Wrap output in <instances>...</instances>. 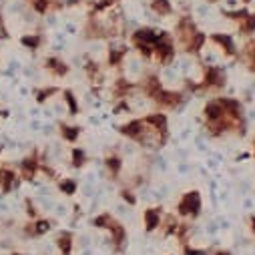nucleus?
Segmentation results:
<instances>
[{
	"mask_svg": "<svg viewBox=\"0 0 255 255\" xmlns=\"http://www.w3.org/2000/svg\"><path fill=\"white\" fill-rule=\"evenodd\" d=\"M199 85H201V95L207 93V95L219 97V93L227 85V73H225V69L219 67V65H205L203 67V77H201Z\"/></svg>",
	"mask_w": 255,
	"mask_h": 255,
	"instance_id": "obj_1",
	"label": "nucleus"
},
{
	"mask_svg": "<svg viewBox=\"0 0 255 255\" xmlns=\"http://www.w3.org/2000/svg\"><path fill=\"white\" fill-rule=\"evenodd\" d=\"M183 255H209V251L203 247H195L191 243H183Z\"/></svg>",
	"mask_w": 255,
	"mask_h": 255,
	"instance_id": "obj_29",
	"label": "nucleus"
},
{
	"mask_svg": "<svg viewBox=\"0 0 255 255\" xmlns=\"http://www.w3.org/2000/svg\"><path fill=\"white\" fill-rule=\"evenodd\" d=\"M241 2H243V4H249V2H253V0H241Z\"/></svg>",
	"mask_w": 255,
	"mask_h": 255,
	"instance_id": "obj_33",
	"label": "nucleus"
},
{
	"mask_svg": "<svg viewBox=\"0 0 255 255\" xmlns=\"http://www.w3.org/2000/svg\"><path fill=\"white\" fill-rule=\"evenodd\" d=\"M71 165L75 167V169H81V167H85L87 165V153L83 151V149H79V147H75L73 149V153H71Z\"/></svg>",
	"mask_w": 255,
	"mask_h": 255,
	"instance_id": "obj_26",
	"label": "nucleus"
},
{
	"mask_svg": "<svg viewBox=\"0 0 255 255\" xmlns=\"http://www.w3.org/2000/svg\"><path fill=\"white\" fill-rule=\"evenodd\" d=\"M249 229H251V233L255 235V215L249 217Z\"/></svg>",
	"mask_w": 255,
	"mask_h": 255,
	"instance_id": "obj_32",
	"label": "nucleus"
},
{
	"mask_svg": "<svg viewBox=\"0 0 255 255\" xmlns=\"http://www.w3.org/2000/svg\"><path fill=\"white\" fill-rule=\"evenodd\" d=\"M81 127L79 125H67V123H60V137L65 139L67 143H77L81 137Z\"/></svg>",
	"mask_w": 255,
	"mask_h": 255,
	"instance_id": "obj_16",
	"label": "nucleus"
},
{
	"mask_svg": "<svg viewBox=\"0 0 255 255\" xmlns=\"http://www.w3.org/2000/svg\"><path fill=\"white\" fill-rule=\"evenodd\" d=\"M32 221V237H42L52 229V221L38 217V219H30Z\"/></svg>",
	"mask_w": 255,
	"mask_h": 255,
	"instance_id": "obj_20",
	"label": "nucleus"
},
{
	"mask_svg": "<svg viewBox=\"0 0 255 255\" xmlns=\"http://www.w3.org/2000/svg\"><path fill=\"white\" fill-rule=\"evenodd\" d=\"M40 163H42V159L38 157L36 151H34L32 155L24 157V159L20 161V165H18L20 179H22V181H32V179L38 175V171H40Z\"/></svg>",
	"mask_w": 255,
	"mask_h": 255,
	"instance_id": "obj_7",
	"label": "nucleus"
},
{
	"mask_svg": "<svg viewBox=\"0 0 255 255\" xmlns=\"http://www.w3.org/2000/svg\"><path fill=\"white\" fill-rule=\"evenodd\" d=\"M253 159H255V139H253Z\"/></svg>",
	"mask_w": 255,
	"mask_h": 255,
	"instance_id": "obj_34",
	"label": "nucleus"
},
{
	"mask_svg": "<svg viewBox=\"0 0 255 255\" xmlns=\"http://www.w3.org/2000/svg\"><path fill=\"white\" fill-rule=\"evenodd\" d=\"M105 167H107V171H109V175L113 177V179H119V175H121V171H123V159L119 157V155H107L105 157Z\"/></svg>",
	"mask_w": 255,
	"mask_h": 255,
	"instance_id": "obj_18",
	"label": "nucleus"
},
{
	"mask_svg": "<svg viewBox=\"0 0 255 255\" xmlns=\"http://www.w3.org/2000/svg\"><path fill=\"white\" fill-rule=\"evenodd\" d=\"M139 89L143 91V95H145V97H149L151 101H155V99H157V95H159L165 87H163V83H161V79H159V75H157V73H147V75L143 77V81H141Z\"/></svg>",
	"mask_w": 255,
	"mask_h": 255,
	"instance_id": "obj_8",
	"label": "nucleus"
},
{
	"mask_svg": "<svg viewBox=\"0 0 255 255\" xmlns=\"http://www.w3.org/2000/svg\"><path fill=\"white\" fill-rule=\"evenodd\" d=\"M42 34H36V32H30V34H24L22 38H20V44L24 46V48H28V50H38L40 46H42Z\"/></svg>",
	"mask_w": 255,
	"mask_h": 255,
	"instance_id": "obj_23",
	"label": "nucleus"
},
{
	"mask_svg": "<svg viewBox=\"0 0 255 255\" xmlns=\"http://www.w3.org/2000/svg\"><path fill=\"white\" fill-rule=\"evenodd\" d=\"M177 215L183 217V219H197L201 215V209H203V199H201V193L199 191H187V193L181 195V199L177 201Z\"/></svg>",
	"mask_w": 255,
	"mask_h": 255,
	"instance_id": "obj_2",
	"label": "nucleus"
},
{
	"mask_svg": "<svg viewBox=\"0 0 255 255\" xmlns=\"http://www.w3.org/2000/svg\"><path fill=\"white\" fill-rule=\"evenodd\" d=\"M60 93V89L58 87H42V89H36L34 91V97H36V103H46L52 95H58Z\"/></svg>",
	"mask_w": 255,
	"mask_h": 255,
	"instance_id": "obj_25",
	"label": "nucleus"
},
{
	"mask_svg": "<svg viewBox=\"0 0 255 255\" xmlns=\"http://www.w3.org/2000/svg\"><path fill=\"white\" fill-rule=\"evenodd\" d=\"M187 95L183 91H169V89H163L157 99H155V105L159 107V111H175L179 107H183Z\"/></svg>",
	"mask_w": 255,
	"mask_h": 255,
	"instance_id": "obj_4",
	"label": "nucleus"
},
{
	"mask_svg": "<svg viewBox=\"0 0 255 255\" xmlns=\"http://www.w3.org/2000/svg\"><path fill=\"white\" fill-rule=\"evenodd\" d=\"M20 181L22 179H20V173L18 171H14L8 165L0 167V191H2L4 195H8V193H12L14 189H18Z\"/></svg>",
	"mask_w": 255,
	"mask_h": 255,
	"instance_id": "obj_6",
	"label": "nucleus"
},
{
	"mask_svg": "<svg viewBox=\"0 0 255 255\" xmlns=\"http://www.w3.org/2000/svg\"><path fill=\"white\" fill-rule=\"evenodd\" d=\"M163 217H165V215H163L161 207H147V209L143 211V225H145V231H147V233H153V231L161 229Z\"/></svg>",
	"mask_w": 255,
	"mask_h": 255,
	"instance_id": "obj_10",
	"label": "nucleus"
},
{
	"mask_svg": "<svg viewBox=\"0 0 255 255\" xmlns=\"http://www.w3.org/2000/svg\"><path fill=\"white\" fill-rule=\"evenodd\" d=\"M129 54V46L127 44H121V46H113L109 48V56H107V65L109 67H121L123 60Z\"/></svg>",
	"mask_w": 255,
	"mask_h": 255,
	"instance_id": "obj_14",
	"label": "nucleus"
},
{
	"mask_svg": "<svg viewBox=\"0 0 255 255\" xmlns=\"http://www.w3.org/2000/svg\"><path fill=\"white\" fill-rule=\"evenodd\" d=\"M107 231L111 235V243H113L115 253H123L125 251V245H127V229H125V225L115 219Z\"/></svg>",
	"mask_w": 255,
	"mask_h": 255,
	"instance_id": "obj_9",
	"label": "nucleus"
},
{
	"mask_svg": "<svg viewBox=\"0 0 255 255\" xmlns=\"http://www.w3.org/2000/svg\"><path fill=\"white\" fill-rule=\"evenodd\" d=\"M237 30L243 36H253L255 34V12H249L241 22H237Z\"/></svg>",
	"mask_w": 255,
	"mask_h": 255,
	"instance_id": "obj_21",
	"label": "nucleus"
},
{
	"mask_svg": "<svg viewBox=\"0 0 255 255\" xmlns=\"http://www.w3.org/2000/svg\"><path fill=\"white\" fill-rule=\"evenodd\" d=\"M119 195H121V199H123L127 205H131V207L137 205V195L133 193V189H131V187H123Z\"/></svg>",
	"mask_w": 255,
	"mask_h": 255,
	"instance_id": "obj_27",
	"label": "nucleus"
},
{
	"mask_svg": "<svg viewBox=\"0 0 255 255\" xmlns=\"http://www.w3.org/2000/svg\"><path fill=\"white\" fill-rule=\"evenodd\" d=\"M209 40V36L205 34V32H195L193 36H191L185 44H183V50L187 52V54H199L203 48H205V42Z\"/></svg>",
	"mask_w": 255,
	"mask_h": 255,
	"instance_id": "obj_12",
	"label": "nucleus"
},
{
	"mask_svg": "<svg viewBox=\"0 0 255 255\" xmlns=\"http://www.w3.org/2000/svg\"><path fill=\"white\" fill-rule=\"evenodd\" d=\"M32 8L38 12V14H46L48 10H50V6H52V0H32Z\"/></svg>",
	"mask_w": 255,
	"mask_h": 255,
	"instance_id": "obj_28",
	"label": "nucleus"
},
{
	"mask_svg": "<svg viewBox=\"0 0 255 255\" xmlns=\"http://www.w3.org/2000/svg\"><path fill=\"white\" fill-rule=\"evenodd\" d=\"M54 245H56L60 255H73V247H75L73 233L71 231H60L56 235V239H54Z\"/></svg>",
	"mask_w": 255,
	"mask_h": 255,
	"instance_id": "obj_13",
	"label": "nucleus"
},
{
	"mask_svg": "<svg viewBox=\"0 0 255 255\" xmlns=\"http://www.w3.org/2000/svg\"><path fill=\"white\" fill-rule=\"evenodd\" d=\"M151 10L159 16H171L173 4H171V0H151Z\"/></svg>",
	"mask_w": 255,
	"mask_h": 255,
	"instance_id": "obj_22",
	"label": "nucleus"
},
{
	"mask_svg": "<svg viewBox=\"0 0 255 255\" xmlns=\"http://www.w3.org/2000/svg\"><path fill=\"white\" fill-rule=\"evenodd\" d=\"M211 255H231V251L229 249H215Z\"/></svg>",
	"mask_w": 255,
	"mask_h": 255,
	"instance_id": "obj_31",
	"label": "nucleus"
},
{
	"mask_svg": "<svg viewBox=\"0 0 255 255\" xmlns=\"http://www.w3.org/2000/svg\"><path fill=\"white\" fill-rule=\"evenodd\" d=\"M209 40L215 42V44L221 48L223 56H227V58H237V56H239V48H237V42H235L233 34H227V32H213V34H209Z\"/></svg>",
	"mask_w": 255,
	"mask_h": 255,
	"instance_id": "obj_5",
	"label": "nucleus"
},
{
	"mask_svg": "<svg viewBox=\"0 0 255 255\" xmlns=\"http://www.w3.org/2000/svg\"><path fill=\"white\" fill-rule=\"evenodd\" d=\"M0 117H6V111H0Z\"/></svg>",
	"mask_w": 255,
	"mask_h": 255,
	"instance_id": "obj_35",
	"label": "nucleus"
},
{
	"mask_svg": "<svg viewBox=\"0 0 255 255\" xmlns=\"http://www.w3.org/2000/svg\"><path fill=\"white\" fill-rule=\"evenodd\" d=\"M209 2H217V0H209Z\"/></svg>",
	"mask_w": 255,
	"mask_h": 255,
	"instance_id": "obj_36",
	"label": "nucleus"
},
{
	"mask_svg": "<svg viewBox=\"0 0 255 255\" xmlns=\"http://www.w3.org/2000/svg\"><path fill=\"white\" fill-rule=\"evenodd\" d=\"M44 67H46V71L52 75V77H56V79H62V77H67L69 75V65L62 58H58V56H48L46 60H44Z\"/></svg>",
	"mask_w": 255,
	"mask_h": 255,
	"instance_id": "obj_11",
	"label": "nucleus"
},
{
	"mask_svg": "<svg viewBox=\"0 0 255 255\" xmlns=\"http://www.w3.org/2000/svg\"><path fill=\"white\" fill-rule=\"evenodd\" d=\"M26 215L30 219H36V207H34V203L30 199H26Z\"/></svg>",
	"mask_w": 255,
	"mask_h": 255,
	"instance_id": "obj_30",
	"label": "nucleus"
},
{
	"mask_svg": "<svg viewBox=\"0 0 255 255\" xmlns=\"http://www.w3.org/2000/svg\"><path fill=\"white\" fill-rule=\"evenodd\" d=\"M30 2H32V0H30Z\"/></svg>",
	"mask_w": 255,
	"mask_h": 255,
	"instance_id": "obj_38",
	"label": "nucleus"
},
{
	"mask_svg": "<svg viewBox=\"0 0 255 255\" xmlns=\"http://www.w3.org/2000/svg\"><path fill=\"white\" fill-rule=\"evenodd\" d=\"M135 89H137V85L129 83L127 79H117V81L113 83V87H111V93H113L117 99H127Z\"/></svg>",
	"mask_w": 255,
	"mask_h": 255,
	"instance_id": "obj_15",
	"label": "nucleus"
},
{
	"mask_svg": "<svg viewBox=\"0 0 255 255\" xmlns=\"http://www.w3.org/2000/svg\"><path fill=\"white\" fill-rule=\"evenodd\" d=\"M113 221H115V217H113L109 211H103V213L95 215L91 223H93V227H97V229H109Z\"/></svg>",
	"mask_w": 255,
	"mask_h": 255,
	"instance_id": "obj_24",
	"label": "nucleus"
},
{
	"mask_svg": "<svg viewBox=\"0 0 255 255\" xmlns=\"http://www.w3.org/2000/svg\"><path fill=\"white\" fill-rule=\"evenodd\" d=\"M60 95H62V103L67 105L69 115L77 117V115L81 113V105H79V99L75 97V93H73L71 89H65V91H60Z\"/></svg>",
	"mask_w": 255,
	"mask_h": 255,
	"instance_id": "obj_17",
	"label": "nucleus"
},
{
	"mask_svg": "<svg viewBox=\"0 0 255 255\" xmlns=\"http://www.w3.org/2000/svg\"><path fill=\"white\" fill-rule=\"evenodd\" d=\"M0 153H2V145H0Z\"/></svg>",
	"mask_w": 255,
	"mask_h": 255,
	"instance_id": "obj_37",
	"label": "nucleus"
},
{
	"mask_svg": "<svg viewBox=\"0 0 255 255\" xmlns=\"http://www.w3.org/2000/svg\"><path fill=\"white\" fill-rule=\"evenodd\" d=\"M177 54V48H175V40L169 32H165L153 46V58L159 62V65H169V62H173Z\"/></svg>",
	"mask_w": 255,
	"mask_h": 255,
	"instance_id": "obj_3",
	"label": "nucleus"
},
{
	"mask_svg": "<svg viewBox=\"0 0 255 255\" xmlns=\"http://www.w3.org/2000/svg\"><path fill=\"white\" fill-rule=\"evenodd\" d=\"M58 191L62 195H67V197H73L77 191H79V183H77V179H73V177H62V179H58Z\"/></svg>",
	"mask_w": 255,
	"mask_h": 255,
	"instance_id": "obj_19",
	"label": "nucleus"
}]
</instances>
